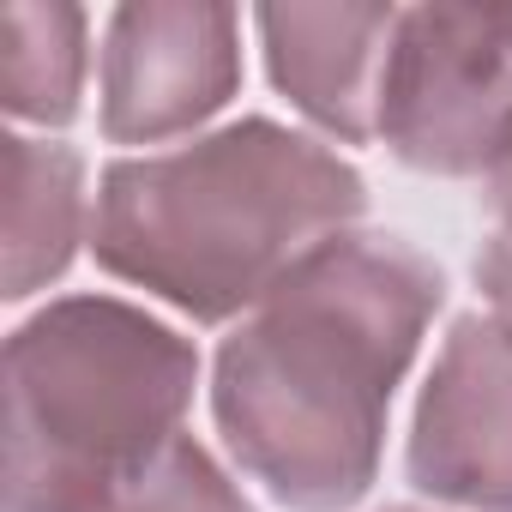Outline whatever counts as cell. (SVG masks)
<instances>
[{
	"instance_id": "7",
	"label": "cell",
	"mask_w": 512,
	"mask_h": 512,
	"mask_svg": "<svg viewBox=\"0 0 512 512\" xmlns=\"http://www.w3.org/2000/svg\"><path fill=\"white\" fill-rule=\"evenodd\" d=\"M476 278H482V290L494 296V308L512 320V241H506V235L482 253V260H476Z\"/></svg>"
},
{
	"instance_id": "2",
	"label": "cell",
	"mask_w": 512,
	"mask_h": 512,
	"mask_svg": "<svg viewBox=\"0 0 512 512\" xmlns=\"http://www.w3.org/2000/svg\"><path fill=\"white\" fill-rule=\"evenodd\" d=\"M356 211L362 181L338 157L247 121L181 157L115 169L97 253L121 278L217 320L272 296Z\"/></svg>"
},
{
	"instance_id": "1",
	"label": "cell",
	"mask_w": 512,
	"mask_h": 512,
	"mask_svg": "<svg viewBox=\"0 0 512 512\" xmlns=\"http://www.w3.org/2000/svg\"><path fill=\"white\" fill-rule=\"evenodd\" d=\"M440 308V272L392 235L326 241L217 362L235 458L302 512L350 506L380 452L392 386Z\"/></svg>"
},
{
	"instance_id": "3",
	"label": "cell",
	"mask_w": 512,
	"mask_h": 512,
	"mask_svg": "<svg viewBox=\"0 0 512 512\" xmlns=\"http://www.w3.org/2000/svg\"><path fill=\"white\" fill-rule=\"evenodd\" d=\"M43 380H49V458L43 494H73L115 470L163 452L193 392V356L175 332L127 314V308H61L37 332Z\"/></svg>"
},
{
	"instance_id": "8",
	"label": "cell",
	"mask_w": 512,
	"mask_h": 512,
	"mask_svg": "<svg viewBox=\"0 0 512 512\" xmlns=\"http://www.w3.org/2000/svg\"><path fill=\"white\" fill-rule=\"evenodd\" d=\"M488 205H494V217L512 229V139L494 151V181H488ZM512 241V235H506Z\"/></svg>"
},
{
	"instance_id": "6",
	"label": "cell",
	"mask_w": 512,
	"mask_h": 512,
	"mask_svg": "<svg viewBox=\"0 0 512 512\" xmlns=\"http://www.w3.org/2000/svg\"><path fill=\"white\" fill-rule=\"evenodd\" d=\"M43 512H247V500L211 470L199 446L169 440L133 470H115L103 482L43 500Z\"/></svg>"
},
{
	"instance_id": "5",
	"label": "cell",
	"mask_w": 512,
	"mask_h": 512,
	"mask_svg": "<svg viewBox=\"0 0 512 512\" xmlns=\"http://www.w3.org/2000/svg\"><path fill=\"white\" fill-rule=\"evenodd\" d=\"M380 127L404 163L476 169L512 139V19H494L488 49H410L398 85L380 97Z\"/></svg>"
},
{
	"instance_id": "4",
	"label": "cell",
	"mask_w": 512,
	"mask_h": 512,
	"mask_svg": "<svg viewBox=\"0 0 512 512\" xmlns=\"http://www.w3.org/2000/svg\"><path fill=\"white\" fill-rule=\"evenodd\" d=\"M410 476L428 494L512 512V326H452L416 416Z\"/></svg>"
}]
</instances>
